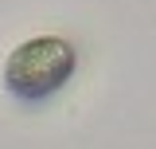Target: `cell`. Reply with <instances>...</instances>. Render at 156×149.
<instances>
[{
	"mask_svg": "<svg viewBox=\"0 0 156 149\" xmlns=\"http://www.w3.org/2000/svg\"><path fill=\"white\" fill-rule=\"evenodd\" d=\"M78 67V51L70 39L62 36H31L16 43L4 59V86L16 94L20 102H39L51 98L70 82Z\"/></svg>",
	"mask_w": 156,
	"mask_h": 149,
	"instance_id": "obj_1",
	"label": "cell"
}]
</instances>
